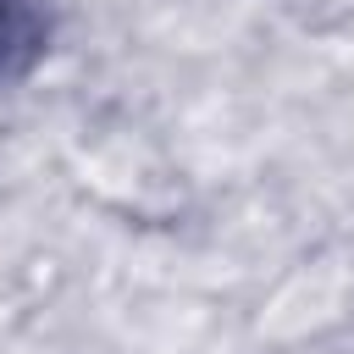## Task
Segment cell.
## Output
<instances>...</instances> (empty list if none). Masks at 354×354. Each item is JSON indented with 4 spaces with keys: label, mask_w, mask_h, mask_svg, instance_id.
Instances as JSON below:
<instances>
[{
    "label": "cell",
    "mask_w": 354,
    "mask_h": 354,
    "mask_svg": "<svg viewBox=\"0 0 354 354\" xmlns=\"http://www.w3.org/2000/svg\"><path fill=\"white\" fill-rule=\"evenodd\" d=\"M22 44H28V17H22L11 0H0V66H6V55L22 50Z\"/></svg>",
    "instance_id": "obj_1"
}]
</instances>
